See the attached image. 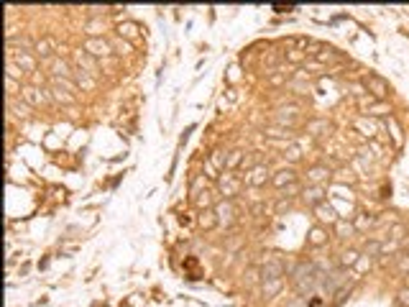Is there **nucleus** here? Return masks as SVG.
Returning <instances> with one entry per match:
<instances>
[{"instance_id":"26","label":"nucleus","mask_w":409,"mask_h":307,"mask_svg":"<svg viewBox=\"0 0 409 307\" xmlns=\"http://www.w3.org/2000/svg\"><path fill=\"white\" fill-rule=\"evenodd\" d=\"M366 113H371V115H386V113H389V105L379 100V103H371V105H368Z\"/></svg>"},{"instance_id":"6","label":"nucleus","mask_w":409,"mask_h":307,"mask_svg":"<svg viewBox=\"0 0 409 307\" xmlns=\"http://www.w3.org/2000/svg\"><path fill=\"white\" fill-rule=\"evenodd\" d=\"M213 210H215V215H218V220H220V223H225V225H230V223H233L235 208H233V205H230L228 200H225V202H218V205H215Z\"/></svg>"},{"instance_id":"18","label":"nucleus","mask_w":409,"mask_h":307,"mask_svg":"<svg viewBox=\"0 0 409 307\" xmlns=\"http://www.w3.org/2000/svg\"><path fill=\"white\" fill-rule=\"evenodd\" d=\"M333 172L330 169H327V167H312V169H307V179L310 182H322V179H327V177H330Z\"/></svg>"},{"instance_id":"33","label":"nucleus","mask_w":409,"mask_h":307,"mask_svg":"<svg viewBox=\"0 0 409 307\" xmlns=\"http://www.w3.org/2000/svg\"><path fill=\"white\" fill-rule=\"evenodd\" d=\"M396 269L401 274H409V256H399L396 259Z\"/></svg>"},{"instance_id":"2","label":"nucleus","mask_w":409,"mask_h":307,"mask_svg":"<svg viewBox=\"0 0 409 307\" xmlns=\"http://www.w3.org/2000/svg\"><path fill=\"white\" fill-rule=\"evenodd\" d=\"M85 52H87L90 57H100V59H105V57H110L115 49H113L110 41H105V38H87V41H85Z\"/></svg>"},{"instance_id":"37","label":"nucleus","mask_w":409,"mask_h":307,"mask_svg":"<svg viewBox=\"0 0 409 307\" xmlns=\"http://www.w3.org/2000/svg\"><path fill=\"white\" fill-rule=\"evenodd\" d=\"M302 157V151L297 148V146H292V148H286V159H292V162H297Z\"/></svg>"},{"instance_id":"28","label":"nucleus","mask_w":409,"mask_h":307,"mask_svg":"<svg viewBox=\"0 0 409 307\" xmlns=\"http://www.w3.org/2000/svg\"><path fill=\"white\" fill-rule=\"evenodd\" d=\"M353 225H355V230H363V228H371V225H374V218L363 213V215H358V218H355V223H353Z\"/></svg>"},{"instance_id":"22","label":"nucleus","mask_w":409,"mask_h":307,"mask_svg":"<svg viewBox=\"0 0 409 307\" xmlns=\"http://www.w3.org/2000/svg\"><path fill=\"white\" fill-rule=\"evenodd\" d=\"M194 202H197V208H202V210H210V208H213V192H210V189H202L199 195L194 197Z\"/></svg>"},{"instance_id":"13","label":"nucleus","mask_w":409,"mask_h":307,"mask_svg":"<svg viewBox=\"0 0 409 307\" xmlns=\"http://www.w3.org/2000/svg\"><path fill=\"white\" fill-rule=\"evenodd\" d=\"M138 33H141V28H138V23H133V21H126V23L118 26V36H120V38H136Z\"/></svg>"},{"instance_id":"41","label":"nucleus","mask_w":409,"mask_h":307,"mask_svg":"<svg viewBox=\"0 0 409 307\" xmlns=\"http://www.w3.org/2000/svg\"><path fill=\"white\" fill-rule=\"evenodd\" d=\"M404 236V225H394L391 228V238H401Z\"/></svg>"},{"instance_id":"10","label":"nucleus","mask_w":409,"mask_h":307,"mask_svg":"<svg viewBox=\"0 0 409 307\" xmlns=\"http://www.w3.org/2000/svg\"><path fill=\"white\" fill-rule=\"evenodd\" d=\"M77 64L82 67V72H87V74H97V64H95V59H92L87 52H77Z\"/></svg>"},{"instance_id":"30","label":"nucleus","mask_w":409,"mask_h":307,"mask_svg":"<svg viewBox=\"0 0 409 307\" xmlns=\"http://www.w3.org/2000/svg\"><path fill=\"white\" fill-rule=\"evenodd\" d=\"M208 162H210L215 169H223V172H225V159H223V154H220V151H213V157H210Z\"/></svg>"},{"instance_id":"40","label":"nucleus","mask_w":409,"mask_h":307,"mask_svg":"<svg viewBox=\"0 0 409 307\" xmlns=\"http://www.w3.org/2000/svg\"><path fill=\"white\" fill-rule=\"evenodd\" d=\"M179 225L189 228V225H192V215H189V213H182V215H179Z\"/></svg>"},{"instance_id":"44","label":"nucleus","mask_w":409,"mask_h":307,"mask_svg":"<svg viewBox=\"0 0 409 307\" xmlns=\"http://www.w3.org/2000/svg\"><path fill=\"white\" fill-rule=\"evenodd\" d=\"M368 266H371V259H368V261H358V269H361V272H366Z\"/></svg>"},{"instance_id":"12","label":"nucleus","mask_w":409,"mask_h":307,"mask_svg":"<svg viewBox=\"0 0 409 307\" xmlns=\"http://www.w3.org/2000/svg\"><path fill=\"white\" fill-rule=\"evenodd\" d=\"M307 241H310V246H315V248L325 246V243H327V230H325V228H320V225H315V228L310 230Z\"/></svg>"},{"instance_id":"1","label":"nucleus","mask_w":409,"mask_h":307,"mask_svg":"<svg viewBox=\"0 0 409 307\" xmlns=\"http://www.w3.org/2000/svg\"><path fill=\"white\" fill-rule=\"evenodd\" d=\"M363 87L371 92L374 100H384L389 95V85H386V80H381L379 74H366L363 77Z\"/></svg>"},{"instance_id":"31","label":"nucleus","mask_w":409,"mask_h":307,"mask_svg":"<svg viewBox=\"0 0 409 307\" xmlns=\"http://www.w3.org/2000/svg\"><path fill=\"white\" fill-rule=\"evenodd\" d=\"M205 184H208V179H205V174H197V177H194V182H192V192H194V195H199Z\"/></svg>"},{"instance_id":"27","label":"nucleus","mask_w":409,"mask_h":307,"mask_svg":"<svg viewBox=\"0 0 409 307\" xmlns=\"http://www.w3.org/2000/svg\"><path fill=\"white\" fill-rule=\"evenodd\" d=\"M379 253H384V243H379V241L366 243V256H379Z\"/></svg>"},{"instance_id":"8","label":"nucleus","mask_w":409,"mask_h":307,"mask_svg":"<svg viewBox=\"0 0 409 307\" xmlns=\"http://www.w3.org/2000/svg\"><path fill=\"white\" fill-rule=\"evenodd\" d=\"M353 128L355 131H361L363 136H368V138H374L376 133H379V126L374 123V121H368V118H358L355 123H353Z\"/></svg>"},{"instance_id":"24","label":"nucleus","mask_w":409,"mask_h":307,"mask_svg":"<svg viewBox=\"0 0 409 307\" xmlns=\"http://www.w3.org/2000/svg\"><path fill=\"white\" fill-rule=\"evenodd\" d=\"M279 289H281V279H279V277H274V279H266V282H264V297H274Z\"/></svg>"},{"instance_id":"9","label":"nucleus","mask_w":409,"mask_h":307,"mask_svg":"<svg viewBox=\"0 0 409 307\" xmlns=\"http://www.w3.org/2000/svg\"><path fill=\"white\" fill-rule=\"evenodd\" d=\"M271 184H274L276 189L294 184V172H292V169H281V172H276V174H274V179H271Z\"/></svg>"},{"instance_id":"38","label":"nucleus","mask_w":409,"mask_h":307,"mask_svg":"<svg viewBox=\"0 0 409 307\" xmlns=\"http://www.w3.org/2000/svg\"><path fill=\"white\" fill-rule=\"evenodd\" d=\"M113 49H118L120 54H131V46H128L126 41H115V44H113Z\"/></svg>"},{"instance_id":"34","label":"nucleus","mask_w":409,"mask_h":307,"mask_svg":"<svg viewBox=\"0 0 409 307\" xmlns=\"http://www.w3.org/2000/svg\"><path fill=\"white\" fill-rule=\"evenodd\" d=\"M52 92H54V100H59V103H72V95H69V92H62L59 87H54Z\"/></svg>"},{"instance_id":"17","label":"nucleus","mask_w":409,"mask_h":307,"mask_svg":"<svg viewBox=\"0 0 409 307\" xmlns=\"http://www.w3.org/2000/svg\"><path fill=\"white\" fill-rule=\"evenodd\" d=\"M240 164H243V151H240V148L230 151L228 157H225V172H233V169H238Z\"/></svg>"},{"instance_id":"4","label":"nucleus","mask_w":409,"mask_h":307,"mask_svg":"<svg viewBox=\"0 0 409 307\" xmlns=\"http://www.w3.org/2000/svg\"><path fill=\"white\" fill-rule=\"evenodd\" d=\"M52 90H38V87H23V92H21V97H23V103L26 105H31V108H36V105H41V103H49L54 95H49Z\"/></svg>"},{"instance_id":"32","label":"nucleus","mask_w":409,"mask_h":307,"mask_svg":"<svg viewBox=\"0 0 409 307\" xmlns=\"http://www.w3.org/2000/svg\"><path fill=\"white\" fill-rule=\"evenodd\" d=\"M23 74V69L13 62V59H8V77H13V80H18V77Z\"/></svg>"},{"instance_id":"11","label":"nucleus","mask_w":409,"mask_h":307,"mask_svg":"<svg viewBox=\"0 0 409 307\" xmlns=\"http://www.w3.org/2000/svg\"><path fill=\"white\" fill-rule=\"evenodd\" d=\"M322 195H325V192H322V187L320 184H312V187H307L304 189V202L307 205H322Z\"/></svg>"},{"instance_id":"29","label":"nucleus","mask_w":409,"mask_h":307,"mask_svg":"<svg viewBox=\"0 0 409 307\" xmlns=\"http://www.w3.org/2000/svg\"><path fill=\"white\" fill-rule=\"evenodd\" d=\"M304 52L302 49H289V52H286V62H294V64H299V62H304Z\"/></svg>"},{"instance_id":"23","label":"nucleus","mask_w":409,"mask_h":307,"mask_svg":"<svg viewBox=\"0 0 409 307\" xmlns=\"http://www.w3.org/2000/svg\"><path fill=\"white\" fill-rule=\"evenodd\" d=\"M335 233H338V238H350V236L355 233V225L338 220V223H335Z\"/></svg>"},{"instance_id":"14","label":"nucleus","mask_w":409,"mask_h":307,"mask_svg":"<svg viewBox=\"0 0 409 307\" xmlns=\"http://www.w3.org/2000/svg\"><path fill=\"white\" fill-rule=\"evenodd\" d=\"M52 74L57 77V80H67V77L72 74V69H69V64L64 59H54L52 62Z\"/></svg>"},{"instance_id":"25","label":"nucleus","mask_w":409,"mask_h":307,"mask_svg":"<svg viewBox=\"0 0 409 307\" xmlns=\"http://www.w3.org/2000/svg\"><path fill=\"white\" fill-rule=\"evenodd\" d=\"M361 261V253L358 251H345V253H340V264L343 266H355Z\"/></svg>"},{"instance_id":"7","label":"nucleus","mask_w":409,"mask_h":307,"mask_svg":"<svg viewBox=\"0 0 409 307\" xmlns=\"http://www.w3.org/2000/svg\"><path fill=\"white\" fill-rule=\"evenodd\" d=\"M218 223H220V220H218L215 210H202V213L197 215V225H199L202 230H213Z\"/></svg>"},{"instance_id":"43","label":"nucleus","mask_w":409,"mask_h":307,"mask_svg":"<svg viewBox=\"0 0 409 307\" xmlns=\"http://www.w3.org/2000/svg\"><path fill=\"white\" fill-rule=\"evenodd\" d=\"M266 133L269 136H286V131H281V128H266Z\"/></svg>"},{"instance_id":"15","label":"nucleus","mask_w":409,"mask_h":307,"mask_svg":"<svg viewBox=\"0 0 409 307\" xmlns=\"http://www.w3.org/2000/svg\"><path fill=\"white\" fill-rule=\"evenodd\" d=\"M307 133H312V136L330 133V123H327V121H322V118H315V121H310V123H307Z\"/></svg>"},{"instance_id":"19","label":"nucleus","mask_w":409,"mask_h":307,"mask_svg":"<svg viewBox=\"0 0 409 307\" xmlns=\"http://www.w3.org/2000/svg\"><path fill=\"white\" fill-rule=\"evenodd\" d=\"M315 213H317V218L320 220H327V223H338V213L330 208V205H317L315 208Z\"/></svg>"},{"instance_id":"39","label":"nucleus","mask_w":409,"mask_h":307,"mask_svg":"<svg viewBox=\"0 0 409 307\" xmlns=\"http://www.w3.org/2000/svg\"><path fill=\"white\" fill-rule=\"evenodd\" d=\"M396 297H399V304L401 307H409V289H401Z\"/></svg>"},{"instance_id":"3","label":"nucleus","mask_w":409,"mask_h":307,"mask_svg":"<svg viewBox=\"0 0 409 307\" xmlns=\"http://www.w3.org/2000/svg\"><path fill=\"white\" fill-rule=\"evenodd\" d=\"M218 189H220V195H225V197H235L240 192V179L233 177L230 172H223L218 177Z\"/></svg>"},{"instance_id":"36","label":"nucleus","mask_w":409,"mask_h":307,"mask_svg":"<svg viewBox=\"0 0 409 307\" xmlns=\"http://www.w3.org/2000/svg\"><path fill=\"white\" fill-rule=\"evenodd\" d=\"M6 85H8V92H11V95L23 92V90H21V85H18V80H13V77H8V80H6Z\"/></svg>"},{"instance_id":"20","label":"nucleus","mask_w":409,"mask_h":307,"mask_svg":"<svg viewBox=\"0 0 409 307\" xmlns=\"http://www.w3.org/2000/svg\"><path fill=\"white\" fill-rule=\"evenodd\" d=\"M11 59H13V57H11ZM13 62H16L23 72H33V69H36V59H33L31 54H18Z\"/></svg>"},{"instance_id":"42","label":"nucleus","mask_w":409,"mask_h":307,"mask_svg":"<svg viewBox=\"0 0 409 307\" xmlns=\"http://www.w3.org/2000/svg\"><path fill=\"white\" fill-rule=\"evenodd\" d=\"M269 82H271L274 87H279V85L284 82V74H271V80H269Z\"/></svg>"},{"instance_id":"5","label":"nucleus","mask_w":409,"mask_h":307,"mask_svg":"<svg viewBox=\"0 0 409 307\" xmlns=\"http://www.w3.org/2000/svg\"><path fill=\"white\" fill-rule=\"evenodd\" d=\"M266 179H269V169L266 167H253L248 174H245V182H248L251 187H261V184H266Z\"/></svg>"},{"instance_id":"35","label":"nucleus","mask_w":409,"mask_h":307,"mask_svg":"<svg viewBox=\"0 0 409 307\" xmlns=\"http://www.w3.org/2000/svg\"><path fill=\"white\" fill-rule=\"evenodd\" d=\"M389 128H391V136H394V141H396V143H401V131H399V123H396L394 118L389 121Z\"/></svg>"},{"instance_id":"16","label":"nucleus","mask_w":409,"mask_h":307,"mask_svg":"<svg viewBox=\"0 0 409 307\" xmlns=\"http://www.w3.org/2000/svg\"><path fill=\"white\" fill-rule=\"evenodd\" d=\"M54 38H38V41L33 44V52L38 54V57H49L52 52H54Z\"/></svg>"},{"instance_id":"21","label":"nucleus","mask_w":409,"mask_h":307,"mask_svg":"<svg viewBox=\"0 0 409 307\" xmlns=\"http://www.w3.org/2000/svg\"><path fill=\"white\" fill-rule=\"evenodd\" d=\"M77 87H82V90H95V77L79 69L77 72Z\"/></svg>"}]
</instances>
